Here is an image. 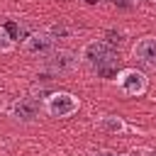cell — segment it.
Here are the masks:
<instances>
[{"instance_id": "cell-3", "label": "cell", "mask_w": 156, "mask_h": 156, "mask_svg": "<svg viewBox=\"0 0 156 156\" xmlns=\"http://www.w3.org/2000/svg\"><path fill=\"white\" fill-rule=\"evenodd\" d=\"M80 63V54L71 51V49H54L49 56L41 58V68L51 76H63V73H73Z\"/></svg>"}, {"instance_id": "cell-4", "label": "cell", "mask_w": 156, "mask_h": 156, "mask_svg": "<svg viewBox=\"0 0 156 156\" xmlns=\"http://www.w3.org/2000/svg\"><path fill=\"white\" fill-rule=\"evenodd\" d=\"M115 83H117L119 93L127 95V98H141L149 90V78L139 68H122V71H117L115 73Z\"/></svg>"}, {"instance_id": "cell-16", "label": "cell", "mask_w": 156, "mask_h": 156, "mask_svg": "<svg viewBox=\"0 0 156 156\" xmlns=\"http://www.w3.org/2000/svg\"><path fill=\"white\" fill-rule=\"evenodd\" d=\"M151 2H154V5H156V0H151Z\"/></svg>"}, {"instance_id": "cell-6", "label": "cell", "mask_w": 156, "mask_h": 156, "mask_svg": "<svg viewBox=\"0 0 156 156\" xmlns=\"http://www.w3.org/2000/svg\"><path fill=\"white\" fill-rule=\"evenodd\" d=\"M41 110H44V102H39L37 98L24 95V98H17V100L7 107V115H10L15 122L32 124V122H37V117H39Z\"/></svg>"}, {"instance_id": "cell-7", "label": "cell", "mask_w": 156, "mask_h": 156, "mask_svg": "<svg viewBox=\"0 0 156 156\" xmlns=\"http://www.w3.org/2000/svg\"><path fill=\"white\" fill-rule=\"evenodd\" d=\"M132 56L144 63L146 68L156 71V37L154 34H146V37H139L132 46Z\"/></svg>"}, {"instance_id": "cell-9", "label": "cell", "mask_w": 156, "mask_h": 156, "mask_svg": "<svg viewBox=\"0 0 156 156\" xmlns=\"http://www.w3.org/2000/svg\"><path fill=\"white\" fill-rule=\"evenodd\" d=\"M46 32H49L56 41H58V39H71V37H76V29L68 27V24H49Z\"/></svg>"}, {"instance_id": "cell-10", "label": "cell", "mask_w": 156, "mask_h": 156, "mask_svg": "<svg viewBox=\"0 0 156 156\" xmlns=\"http://www.w3.org/2000/svg\"><path fill=\"white\" fill-rule=\"evenodd\" d=\"M15 49V37L10 34L7 27H0V54H10Z\"/></svg>"}, {"instance_id": "cell-14", "label": "cell", "mask_w": 156, "mask_h": 156, "mask_svg": "<svg viewBox=\"0 0 156 156\" xmlns=\"http://www.w3.org/2000/svg\"><path fill=\"white\" fill-rule=\"evenodd\" d=\"M85 2H88V5H95V2H98V0H85Z\"/></svg>"}, {"instance_id": "cell-5", "label": "cell", "mask_w": 156, "mask_h": 156, "mask_svg": "<svg viewBox=\"0 0 156 156\" xmlns=\"http://www.w3.org/2000/svg\"><path fill=\"white\" fill-rule=\"evenodd\" d=\"M54 49H56V39H54L46 29L29 32V34L22 39V54H24V56H37V58H44V56H49Z\"/></svg>"}, {"instance_id": "cell-13", "label": "cell", "mask_w": 156, "mask_h": 156, "mask_svg": "<svg viewBox=\"0 0 156 156\" xmlns=\"http://www.w3.org/2000/svg\"><path fill=\"white\" fill-rule=\"evenodd\" d=\"M122 156H144V151H136V149H132V151H127V154H122Z\"/></svg>"}, {"instance_id": "cell-1", "label": "cell", "mask_w": 156, "mask_h": 156, "mask_svg": "<svg viewBox=\"0 0 156 156\" xmlns=\"http://www.w3.org/2000/svg\"><path fill=\"white\" fill-rule=\"evenodd\" d=\"M117 61V46L110 44L107 39H93V41H85L83 49H80V63L90 66L93 71H110Z\"/></svg>"}, {"instance_id": "cell-12", "label": "cell", "mask_w": 156, "mask_h": 156, "mask_svg": "<svg viewBox=\"0 0 156 156\" xmlns=\"http://www.w3.org/2000/svg\"><path fill=\"white\" fill-rule=\"evenodd\" d=\"M112 2H117V5H124V7H134L139 0H112Z\"/></svg>"}, {"instance_id": "cell-15", "label": "cell", "mask_w": 156, "mask_h": 156, "mask_svg": "<svg viewBox=\"0 0 156 156\" xmlns=\"http://www.w3.org/2000/svg\"><path fill=\"white\" fill-rule=\"evenodd\" d=\"M144 156H156V151H149V154H144Z\"/></svg>"}, {"instance_id": "cell-8", "label": "cell", "mask_w": 156, "mask_h": 156, "mask_svg": "<svg viewBox=\"0 0 156 156\" xmlns=\"http://www.w3.org/2000/svg\"><path fill=\"white\" fill-rule=\"evenodd\" d=\"M95 127L102 134H124L127 132V122L119 115H100L95 119Z\"/></svg>"}, {"instance_id": "cell-2", "label": "cell", "mask_w": 156, "mask_h": 156, "mask_svg": "<svg viewBox=\"0 0 156 156\" xmlns=\"http://www.w3.org/2000/svg\"><path fill=\"white\" fill-rule=\"evenodd\" d=\"M80 110V100L68 93V90H54L44 98V112L49 117H56V119H63V117H71Z\"/></svg>"}, {"instance_id": "cell-11", "label": "cell", "mask_w": 156, "mask_h": 156, "mask_svg": "<svg viewBox=\"0 0 156 156\" xmlns=\"http://www.w3.org/2000/svg\"><path fill=\"white\" fill-rule=\"evenodd\" d=\"M90 156H117V151H112V149H98V151H93Z\"/></svg>"}]
</instances>
